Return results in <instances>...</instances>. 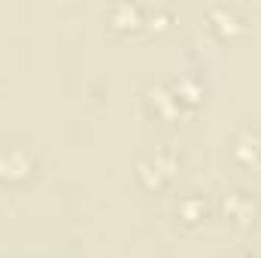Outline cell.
Returning <instances> with one entry per match:
<instances>
[{
  "instance_id": "cell-7",
  "label": "cell",
  "mask_w": 261,
  "mask_h": 258,
  "mask_svg": "<svg viewBox=\"0 0 261 258\" xmlns=\"http://www.w3.org/2000/svg\"><path fill=\"white\" fill-rule=\"evenodd\" d=\"M216 12H222V21L213 24L216 31H222V34H234V31L243 28L240 18H237V9H234V6H216Z\"/></svg>"
},
{
  "instance_id": "cell-3",
  "label": "cell",
  "mask_w": 261,
  "mask_h": 258,
  "mask_svg": "<svg viewBox=\"0 0 261 258\" xmlns=\"http://www.w3.org/2000/svg\"><path fill=\"white\" fill-rule=\"evenodd\" d=\"M222 210H225V216L237 225V228H249L255 219H258V210L261 203L252 197L249 192H243V189H234V192L225 194V200H222Z\"/></svg>"
},
{
  "instance_id": "cell-1",
  "label": "cell",
  "mask_w": 261,
  "mask_h": 258,
  "mask_svg": "<svg viewBox=\"0 0 261 258\" xmlns=\"http://www.w3.org/2000/svg\"><path fill=\"white\" fill-rule=\"evenodd\" d=\"M176 170H179V155L173 149H155L137 164V179H140L143 189L161 192V189H167L173 183Z\"/></svg>"
},
{
  "instance_id": "cell-6",
  "label": "cell",
  "mask_w": 261,
  "mask_h": 258,
  "mask_svg": "<svg viewBox=\"0 0 261 258\" xmlns=\"http://www.w3.org/2000/svg\"><path fill=\"white\" fill-rule=\"evenodd\" d=\"M203 216H206V200L200 197V192H189L176 203V219L182 225H200Z\"/></svg>"
},
{
  "instance_id": "cell-4",
  "label": "cell",
  "mask_w": 261,
  "mask_h": 258,
  "mask_svg": "<svg viewBox=\"0 0 261 258\" xmlns=\"http://www.w3.org/2000/svg\"><path fill=\"white\" fill-rule=\"evenodd\" d=\"M231 158L240 167H258L261 164V131L258 128L237 131L234 140H231Z\"/></svg>"
},
{
  "instance_id": "cell-2",
  "label": "cell",
  "mask_w": 261,
  "mask_h": 258,
  "mask_svg": "<svg viewBox=\"0 0 261 258\" xmlns=\"http://www.w3.org/2000/svg\"><path fill=\"white\" fill-rule=\"evenodd\" d=\"M37 158L21 146H0V183L3 186H21L34 176Z\"/></svg>"
},
{
  "instance_id": "cell-8",
  "label": "cell",
  "mask_w": 261,
  "mask_h": 258,
  "mask_svg": "<svg viewBox=\"0 0 261 258\" xmlns=\"http://www.w3.org/2000/svg\"><path fill=\"white\" fill-rule=\"evenodd\" d=\"M234 258H261V255H255V252H237Z\"/></svg>"
},
{
  "instance_id": "cell-5",
  "label": "cell",
  "mask_w": 261,
  "mask_h": 258,
  "mask_svg": "<svg viewBox=\"0 0 261 258\" xmlns=\"http://www.w3.org/2000/svg\"><path fill=\"white\" fill-rule=\"evenodd\" d=\"M149 107H152L155 116H161V119H167V122L182 113V104H179V97H176L173 88H152V91H149Z\"/></svg>"
}]
</instances>
